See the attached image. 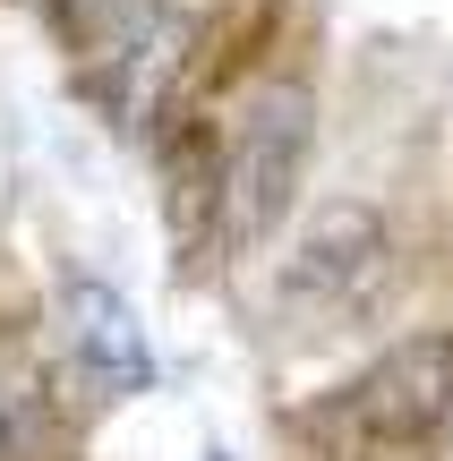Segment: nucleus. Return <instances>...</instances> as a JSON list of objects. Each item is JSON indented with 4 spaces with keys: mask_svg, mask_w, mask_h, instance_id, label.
I'll use <instances>...</instances> for the list:
<instances>
[{
    "mask_svg": "<svg viewBox=\"0 0 453 461\" xmlns=\"http://www.w3.org/2000/svg\"><path fill=\"white\" fill-rule=\"evenodd\" d=\"M308 146H317V103L291 77L257 86L231 112V129H222V146H214V188H205L214 240L231 248V257L266 248L274 230L291 222L300 180H308Z\"/></svg>",
    "mask_w": 453,
    "mask_h": 461,
    "instance_id": "f257e3e1",
    "label": "nucleus"
},
{
    "mask_svg": "<svg viewBox=\"0 0 453 461\" xmlns=\"http://www.w3.org/2000/svg\"><path fill=\"white\" fill-rule=\"evenodd\" d=\"M51 26H60V51L77 60V86L129 129L180 77L188 0H51Z\"/></svg>",
    "mask_w": 453,
    "mask_h": 461,
    "instance_id": "f03ea898",
    "label": "nucleus"
},
{
    "mask_svg": "<svg viewBox=\"0 0 453 461\" xmlns=\"http://www.w3.org/2000/svg\"><path fill=\"white\" fill-rule=\"evenodd\" d=\"M334 419L359 428L368 445H445L453 436V333H420V342L385 350L368 376L342 384Z\"/></svg>",
    "mask_w": 453,
    "mask_h": 461,
    "instance_id": "7ed1b4c3",
    "label": "nucleus"
},
{
    "mask_svg": "<svg viewBox=\"0 0 453 461\" xmlns=\"http://www.w3.org/2000/svg\"><path fill=\"white\" fill-rule=\"evenodd\" d=\"M385 222L368 214V205H325L317 222H308V240L291 248V265H283V291L300 299V308H317V316H351V308H368L376 291H385Z\"/></svg>",
    "mask_w": 453,
    "mask_h": 461,
    "instance_id": "20e7f679",
    "label": "nucleus"
},
{
    "mask_svg": "<svg viewBox=\"0 0 453 461\" xmlns=\"http://www.w3.org/2000/svg\"><path fill=\"white\" fill-rule=\"evenodd\" d=\"M60 316H68V342H77V359L95 367L103 384H146V376H154L146 333H137V316H129V299H120V291H103V282H68Z\"/></svg>",
    "mask_w": 453,
    "mask_h": 461,
    "instance_id": "39448f33",
    "label": "nucleus"
},
{
    "mask_svg": "<svg viewBox=\"0 0 453 461\" xmlns=\"http://www.w3.org/2000/svg\"><path fill=\"white\" fill-rule=\"evenodd\" d=\"M445 461H453V436H445Z\"/></svg>",
    "mask_w": 453,
    "mask_h": 461,
    "instance_id": "423d86ee",
    "label": "nucleus"
}]
</instances>
